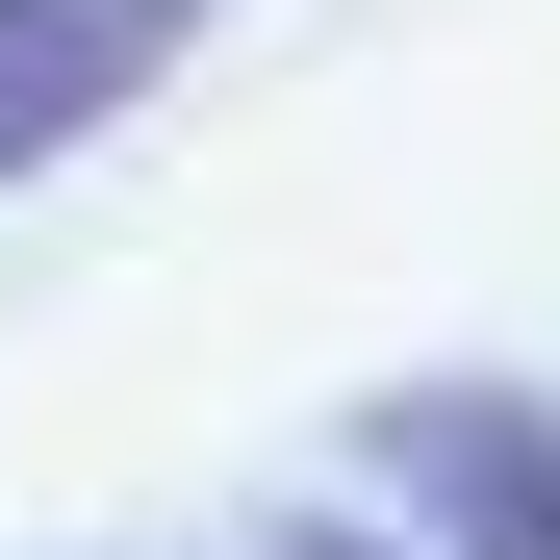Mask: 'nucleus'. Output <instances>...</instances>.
Listing matches in <instances>:
<instances>
[{
	"label": "nucleus",
	"instance_id": "1",
	"mask_svg": "<svg viewBox=\"0 0 560 560\" xmlns=\"http://www.w3.org/2000/svg\"><path fill=\"white\" fill-rule=\"evenodd\" d=\"M357 458H383V510L433 560H560V408L535 383H383Z\"/></svg>",
	"mask_w": 560,
	"mask_h": 560
},
{
	"label": "nucleus",
	"instance_id": "2",
	"mask_svg": "<svg viewBox=\"0 0 560 560\" xmlns=\"http://www.w3.org/2000/svg\"><path fill=\"white\" fill-rule=\"evenodd\" d=\"M205 26H230V0H0V205H26L51 153H103Z\"/></svg>",
	"mask_w": 560,
	"mask_h": 560
},
{
	"label": "nucleus",
	"instance_id": "3",
	"mask_svg": "<svg viewBox=\"0 0 560 560\" xmlns=\"http://www.w3.org/2000/svg\"><path fill=\"white\" fill-rule=\"evenodd\" d=\"M280 560H383V535H280Z\"/></svg>",
	"mask_w": 560,
	"mask_h": 560
}]
</instances>
